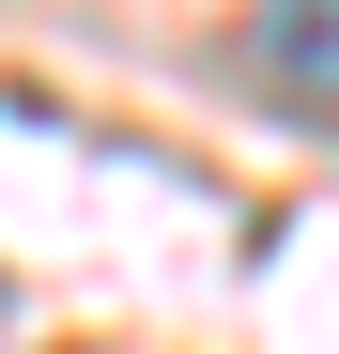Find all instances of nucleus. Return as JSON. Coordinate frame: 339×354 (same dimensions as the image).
<instances>
[{"instance_id":"nucleus-1","label":"nucleus","mask_w":339,"mask_h":354,"mask_svg":"<svg viewBox=\"0 0 339 354\" xmlns=\"http://www.w3.org/2000/svg\"><path fill=\"white\" fill-rule=\"evenodd\" d=\"M262 77L293 108H339V0H262Z\"/></svg>"}]
</instances>
